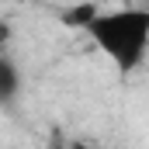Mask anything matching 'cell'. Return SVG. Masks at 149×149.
I'll list each match as a JSON object with an SVG mask.
<instances>
[{
	"instance_id": "obj_4",
	"label": "cell",
	"mask_w": 149,
	"mask_h": 149,
	"mask_svg": "<svg viewBox=\"0 0 149 149\" xmlns=\"http://www.w3.org/2000/svg\"><path fill=\"white\" fill-rule=\"evenodd\" d=\"M56 149H66V146H56Z\"/></svg>"
},
{
	"instance_id": "obj_2",
	"label": "cell",
	"mask_w": 149,
	"mask_h": 149,
	"mask_svg": "<svg viewBox=\"0 0 149 149\" xmlns=\"http://www.w3.org/2000/svg\"><path fill=\"white\" fill-rule=\"evenodd\" d=\"M97 14H101V7H97V3H76V7H70V10L63 14V21H66V24H73V28H80V31H87V24H90Z\"/></svg>"
},
{
	"instance_id": "obj_3",
	"label": "cell",
	"mask_w": 149,
	"mask_h": 149,
	"mask_svg": "<svg viewBox=\"0 0 149 149\" xmlns=\"http://www.w3.org/2000/svg\"><path fill=\"white\" fill-rule=\"evenodd\" d=\"M0 97H3V104H10L17 97V70L10 59H0Z\"/></svg>"
},
{
	"instance_id": "obj_1",
	"label": "cell",
	"mask_w": 149,
	"mask_h": 149,
	"mask_svg": "<svg viewBox=\"0 0 149 149\" xmlns=\"http://www.w3.org/2000/svg\"><path fill=\"white\" fill-rule=\"evenodd\" d=\"M87 38L101 49L104 59H111L121 76L135 73L149 56V7L101 10L87 24Z\"/></svg>"
}]
</instances>
